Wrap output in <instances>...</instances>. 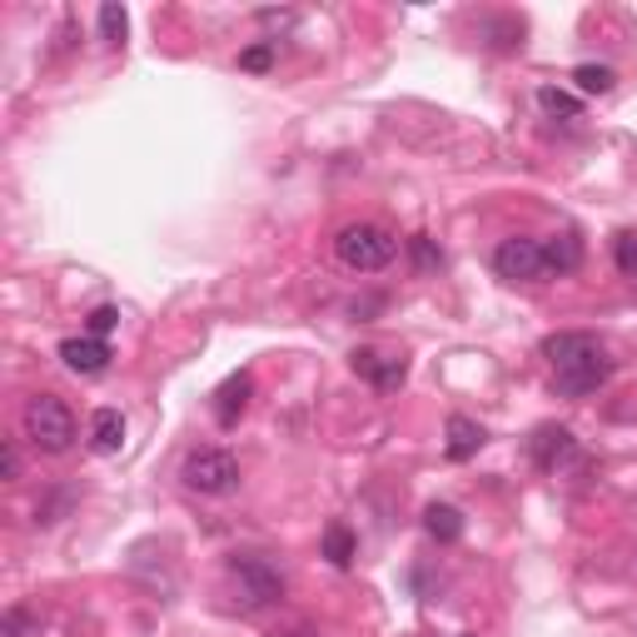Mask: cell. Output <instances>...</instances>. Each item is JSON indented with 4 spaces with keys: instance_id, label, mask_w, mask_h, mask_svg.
Listing matches in <instances>:
<instances>
[{
    "instance_id": "cell-1",
    "label": "cell",
    "mask_w": 637,
    "mask_h": 637,
    "mask_svg": "<svg viewBox=\"0 0 637 637\" xmlns=\"http://www.w3.org/2000/svg\"><path fill=\"white\" fill-rule=\"evenodd\" d=\"M20 424H25V438L40 448V453H70L75 448V414H70V404L60 394H35L25 398V414H20Z\"/></svg>"
},
{
    "instance_id": "cell-2",
    "label": "cell",
    "mask_w": 637,
    "mask_h": 637,
    "mask_svg": "<svg viewBox=\"0 0 637 637\" xmlns=\"http://www.w3.org/2000/svg\"><path fill=\"white\" fill-rule=\"evenodd\" d=\"M334 254H338V264L354 269V274H378V269L394 264L398 239L388 234L384 224H368V219H358V224H344L334 234Z\"/></svg>"
},
{
    "instance_id": "cell-3",
    "label": "cell",
    "mask_w": 637,
    "mask_h": 637,
    "mask_svg": "<svg viewBox=\"0 0 637 637\" xmlns=\"http://www.w3.org/2000/svg\"><path fill=\"white\" fill-rule=\"evenodd\" d=\"M179 478H185V488H195L205 498H224L239 488V463L224 448H195L185 458V468H179Z\"/></svg>"
},
{
    "instance_id": "cell-4",
    "label": "cell",
    "mask_w": 637,
    "mask_h": 637,
    "mask_svg": "<svg viewBox=\"0 0 637 637\" xmlns=\"http://www.w3.org/2000/svg\"><path fill=\"white\" fill-rule=\"evenodd\" d=\"M229 583L239 587V603L244 607H269L274 597H284V573L259 553L234 557V563H229Z\"/></svg>"
},
{
    "instance_id": "cell-5",
    "label": "cell",
    "mask_w": 637,
    "mask_h": 637,
    "mask_svg": "<svg viewBox=\"0 0 637 637\" xmlns=\"http://www.w3.org/2000/svg\"><path fill=\"white\" fill-rule=\"evenodd\" d=\"M493 269L503 279H513V284H533V279L547 274L543 264V239H528V234H513L503 239V244L493 249Z\"/></svg>"
},
{
    "instance_id": "cell-6",
    "label": "cell",
    "mask_w": 637,
    "mask_h": 637,
    "mask_svg": "<svg viewBox=\"0 0 637 637\" xmlns=\"http://www.w3.org/2000/svg\"><path fill=\"white\" fill-rule=\"evenodd\" d=\"M607 378H613V358H607V348H597V354L583 358V364L557 368L553 384H557V394H567V398H587V394H597Z\"/></svg>"
},
{
    "instance_id": "cell-7",
    "label": "cell",
    "mask_w": 637,
    "mask_h": 637,
    "mask_svg": "<svg viewBox=\"0 0 637 637\" xmlns=\"http://www.w3.org/2000/svg\"><path fill=\"white\" fill-rule=\"evenodd\" d=\"M528 448H533V463L543 468V473H557V468H567L577 458V438L567 434L563 424H543Z\"/></svg>"
},
{
    "instance_id": "cell-8",
    "label": "cell",
    "mask_w": 637,
    "mask_h": 637,
    "mask_svg": "<svg viewBox=\"0 0 637 637\" xmlns=\"http://www.w3.org/2000/svg\"><path fill=\"white\" fill-rule=\"evenodd\" d=\"M348 364H354V374L358 378H368V384L374 388H398L408 378V364H404V354H378V348H354V358H348Z\"/></svg>"
},
{
    "instance_id": "cell-9",
    "label": "cell",
    "mask_w": 637,
    "mask_h": 637,
    "mask_svg": "<svg viewBox=\"0 0 637 637\" xmlns=\"http://www.w3.org/2000/svg\"><path fill=\"white\" fill-rule=\"evenodd\" d=\"M60 364H65L70 374H80V378H95V374L109 368V344L105 338H90V334L60 338Z\"/></svg>"
},
{
    "instance_id": "cell-10",
    "label": "cell",
    "mask_w": 637,
    "mask_h": 637,
    "mask_svg": "<svg viewBox=\"0 0 637 637\" xmlns=\"http://www.w3.org/2000/svg\"><path fill=\"white\" fill-rule=\"evenodd\" d=\"M597 348H603V344H597L593 334H583V328H563V334H547L543 338V358L553 364V374H557V368L583 364V358H593Z\"/></svg>"
},
{
    "instance_id": "cell-11",
    "label": "cell",
    "mask_w": 637,
    "mask_h": 637,
    "mask_svg": "<svg viewBox=\"0 0 637 637\" xmlns=\"http://www.w3.org/2000/svg\"><path fill=\"white\" fill-rule=\"evenodd\" d=\"M443 434H448L443 453L453 458V463H468V458H473L478 448L488 443V428H483V424H473V418H463V414H453V418H448V428H443Z\"/></svg>"
},
{
    "instance_id": "cell-12",
    "label": "cell",
    "mask_w": 637,
    "mask_h": 637,
    "mask_svg": "<svg viewBox=\"0 0 637 637\" xmlns=\"http://www.w3.org/2000/svg\"><path fill=\"white\" fill-rule=\"evenodd\" d=\"M249 394H254V378H249V374H229L224 384H219V394H215V418H219V424L234 428L239 414L249 408Z\"/></svg>"
},
{
    "instance_id": "cell-13",
    "label": "cell",
    "mask_w": 637,
    "mask_h": 637,
    "mask_svg": "<svg viewBox=\"0 0 637 637\" xmlns=\"http://www.w3.org/2000/svg\"><path fill=\"white\" fill-rule=\"evenodd\" d=\"M90 448L105 458L125 448V418H119V408H95L90 414Z\"/></svg>"
},
{
    "instance_id": "cell-14",
    "label": "cell",
    "mask_w": 637,
    "mask_h": 637,
    "mask_svg": "<svg viewBox=\"0 0 637 637\" xmlns=\"http://www.w3.org/2000/svg\"><path fill=\"white\" fill-rule=\"evenodd\" d=\"M543 264H547V274H573V269L583 264V239L577 234L543 239Z\"/></svg>"
},
{
    "instance_id": "cell-15",
    "label": "cell",
    "mask_w": 637,
    "mask_h": 637,
    "mask_svg": "<svg viewBox=\"0 0 637 637\" xmlns=\"http://www.w3.org/2000/svg\"><path fill=\"white\" fill-rule=\"evenodd\" d=\"M424 528L434 543H458L463 537V513L453 503H428L424 508Z\"/></svg>"
},
{
    "instance_id": "cell-16",
    "label": "cell",
    "mask_w": 637,
    "mask_h": 637,
    "mask_svg": "<svg viewBox=\"0 0 637 637\" xmlns=\"http://www.w3.org/2000/svg\"><path fill=\"white\" fill-rule=\"evenodd\" d=\"M537 105H543L547 115H563V119H577V115H583V100L567 95V90H557V85H543V90H537Z\"/></svg>"
},
{
    "instance_id": "cell-17",
    "label": "cell",
    "mask_w": 637,
    "mask_h": 637,
    "mask_svg": "<svg viewBox=\"0 0 637 637\" xmlns=\"http://www.w3.org/2000/svg\"><path fill=\"white\" fill-rule=\"evenodd\" d=\"M324 557H328L334 567H348V563H354V533H348L344 523H334V528L324 533Z\"/></svg>"
},
{
    "instance_id": "cell-18",
    "label": "cell",
    "mask_w": 637,
    "mask_h": 637,
    "mask_svg": "<svg viewBox=\"0 0 637 637\" xmlns=\"http://www.w3.org/2000/svg\"><path fill=\"white\" fill-rule=\"evenodd\" d=\"M573 80H577V90H583V95H607L617 75H613L607 65H577V70H573Z\"/></svg>"
},
{
    "instance_id": "cell-19",
    "label": "cell",
    "mask_w": 637,
    "mask_h": 637,
    "mask_svg": "<svg viewBox=\"0 0 637 637\" xmlns=\"http://www.w3.org/2000/svg\"><path fill=\"white\" fill-rule=\"evenodd\" d=\"M0 637H40V617L25 613V607H10V613L0 617Z\"/></svg>"
},
{
    "instance_id": "cell-20",
    "label": "cell",
    "mask_w": 637,
    "mask_h": 637,
    "mask_svg": "<svg viewBox=\"0 0 637 637\" xmlns=\"http://www.w3.org/2000/svg\"><path fill=\"white\" fill-rule=\"evenodd\" d=\"M613 259L627 279H637V234H617L613 239Z\"/></svg>"
},
{
    "instance_id": "cell-21",
    "label": "cell",
    "mask_w": 637,
    "mask_h": 637,
    "mask_svg": "<svg viewBox=\"0 0 637 637\" xmlns=\"http://www.w3.org/2000/svg\"><path fill=\"white\" fill-rule=\"evenodd\" d=\"M119 324V309H109V304H100V309H90V318H85V328H90V338H105L109 328Z\"/></svg>"
},
{
    "instance_id": "cell-22",
    "label": "cell",
    "mask_w": 637,
    "mask_h": 637,
    "mask_svg": "<svg viewBox=\"0 0 637 637\" xmlns=\"http://www.w3.org/2000/svg\"><path fill=\"white\" fill-rule=\"evenodd\" d=\"M100 30H105V40H125V10L100 6Z\"/></svg>"
},
{
    "instance_id": "cell-23",
    "label": "cell",
    "mask_w": 637,
    "mask_h": 637,
    "mask_svg": "<svg viewBox=\"0 0 637 637\" xmlns=\"http://www.w3.org/2000/svg\"><path fill=\"white\" fill-rule=\"evenodd\" d=\"M239 65H244V70H269V65H274V45H269V40H264V45H249L244 55H239Z\"/></svg>"
},
{
    "instance_id": "cell-24",
    "label": "cell",
    "mask_w": 637,
    "mask_h": 637,
    "mask_svg": "<svg viewBox=\"0 0 637 637\" xmlns=\"http://www.w3.org/2000/svg\"><path fill=\"white\" fill-rule=\"evenodd\" d=\"M0 473H6V483H15V478H20V448H15V438H6V443H0Z\"/></svg>"
},
{
    "instance_id": "cell-25",
    "label": "cell",
    "mask_w": 637,
    "mask_h": 637,
    "mask_svg": "<svg viewBox=\"0 0 637 637\" xmlns=\"http://www.w3.org/2000/svg\"><path fill=\"white\" fill-rule=\"evenodd\" d=\"M408 249H414L418 269H434V264H443V254H434V244H428L424 234H414V239H408Z\"/></svg>"
}]
</instances>
